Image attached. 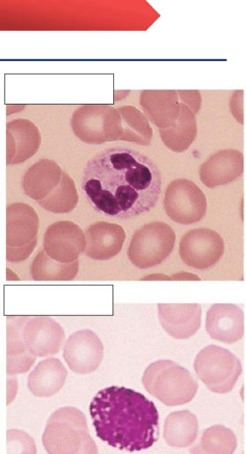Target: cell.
Masks as SVG:
<instances>
[{
    "mask_svg": "<svg viewBox=\"0 0 246 454\" xmlns=\"http://www.w3.org/2000/svg\"><path fill=\"white\" fill-rule=\"evenodd\" d=\"M162 176L144 153L126 146L107 148L89 160L81 189L98 212L129 219L149 212L157 203Z\"/></svg>",
    "mask_w": 246,
    "mask_h": 454,
    "instance_id": "cell-1",
    "label": "cell"
},
{
    "mask_svg": "<svg viewBox=\"0 0 246 454\" xmlns=\"http://www.w3.org/2000/svg\"><path fill=\"white\" fill-rule=\"evenodd\" d=\"M96 436L127 451L151 447L158 438V412L152 401L125 387L101 389L89 404Z\"/></svg>",
    "mask_w": 246,
    "mask_h": 454,
    "instance_id": "cell-2",
    "label": "cell"
},
{
    "mask_svg": "<svg viewBox=\"0 0 246 454\" xmlns=\"http://www.w3.org/2000/svg\"><path fill=\"white\" fill-rule=\"evenodd\" d=\"M42 440L49 454H98L86 417L75 407H62L53 411Z\"/></svg>",
    "mask_w": 246,
    "mask_h": 454,
    "instance_id": "cell-3",
    "label": "cell"
},
{
    "mask_svg": "<svg viewBox=\"0 0 246 454\" xmlns=\"http://www.w3.org/2000/svg\"><path fill=\"white\" fill-rule=\"evenodd\" d=\"M142 383L151 395L167 406L189 403L198 388L189 371L167 359L151 363L143 372Z\"/></svg>",
    "mask_w": 246,
    "mask_h": 454,
    "instance_id": "cell-4",
    "label": "cell"
},
{
    "mask_svg": "<svg viewBox=\"0 0 246 454\" xmlns=\"http://www.w3.org/2000/svg\"><path fill=\"white\" fill-rule=\"evenodd\" d=\"M70 125L74 136L90 145L119 140L122 136L121 116L110 105H82L73 113Z\"/></svg>",
    "mask_w": 246,
    "mask_h": 454,
    "instance_id": "cell-5",
    "label": "cell"
},
{
    "mask_svg": "<svg viewBox=\"0 0 246 454\" xmlns=\"http://www.w3.org/2000/svg\"><path fill=\"white\" fill-rule=\"evenodd\" d=\"M194 369L207 388L218 394L230 392L242 371L239 358L217 345H208L199 351Z\"/></svg>",
    "mask_w": 246,
    "mask_h": 454,
    "instance_id": "cell-6",
    "label": "cell"
},
{
    "mask_svg": "<svg viewBox=\"0 0 246 454\" xmlns=\"http://www.w3.org/2000/svg\"><path fill=\"white\" fill-rule=\"evenodd\" d=\"M175 239V232L170 225L160 221L150 222L132 236L127 257L139 269L154 267L169 256Z\"/></svg>",
    "mask_w": 246,
    "mask_h": 454,
    "instance_id": "cell-7",
    "label": "cell"
},
{
    "mask_svg": "<svg viewBox=\"0 0 246 454\" xmlns=\"http://www.w3.org/2000/svg\"><path fill=\"white\" fill-rule=\"evenodd\" d=\"M39 218L28 204L15 202L6 208V259L19 262L27 259L37 245Z\"/></svg>",
    "mask_w": 246,
    "mask_h": 454,
    "instance_id": "cell-8",
    "label": "cell"
},
{
    "mask_svg": "<svg viewBox=\"0 0 246 454\" xmlns=\"http://www.w3.org/2000/svg\"><path fill=\"white\" fill-rule=\"evenodd\" d=\"M163 206L171 220L188 225L204 216L207 200L203 191L194 182L178 178L166 186Z\"/></svg>",
    "mask_w": 246,
    "mask_h": 454,
    "instance_id": "cell-9",
    "label": "cell"
},
{
    "mask_svg": "<svg viewBox=\"0 0 246 454\" xmlns=\"http://www.w3.org/2000/svg\"><path fill=\"white\" fill-rule=\"evenodd\" d=\"M225 250L222 237L209 228H196L186 232L179 243V254L188 267L206 270L214 266Z\"/></svg>",
    "mask_w": 246,
    "mask_h": 454,
    "instance_id": "cell-10",
    "label": "cell"
},
{
    "mask_svg": "<svg viewBox=\"0 0 246 454\" xmlns=\"http://www.w3.org/2000/svg\"><path fill=\"white\" fill-rule=\"evenodd\" d=\"M43 249L53 260L70 263L78 260L85 252L87 240L83 231L73 222L58 221L46 229Z\"/></svg>",
    "mask_w": 246,
    "mask_h": 454,
    "instance_id": "cell-11",
    "label": "cell"
},
{
    "mask_svg": "<svg viewBox=\"0 0 246 454\" xmlns=\"http://www.w3.org/2000/svg\"><path fill=\"white\" fill-rule=\"evenodd\" d=\"M63 356L69 368L78 374L95 372L104 358V345L91 330H79L65 340Z\"/></svg>",
    "mask_w": 246,
    "mask_h": 454,
    "instance_id": "cell-12",
    "label": "cell"
},
{
    "mask_svg": "<svg viewBox=\"0 0 246 454\" xmlns=\"http://www.w3.org/2000/svg\"><path fill=\"white\" fill-rule=\"evenodd\" d=\"M65 337L62 326L46 316L29 317L23 327L25 343L35 357L58 353Z\"/></svg>",
    "mask_w": 246,
    "mask_h": 454,
    "instance_id": "cell-13",
    "label": "cell"
},
{
    "mask_svg": "<svg viewBox=\"0 0 246 454\" xmlns=\"http://www.w3.org/2000/svg\"><path fill=\"white\" fill-rule=\"evenodd\" d=\"M205 329L212 340L234 343L244 333V312L236 304H212L206 313Z\"/></svg>",
    "mask_w": 246,
    "mask_h": 454,
    "instance_id": "cell-14",
    "label": "cell"
},
{
    "mask_svg": "<svg viewBox=\"0 0 246 454\" xmlns=\"http://www.w3.org/2000/svg\"><path fill=\"white\" fill-rule=\"evenodd\" d=\"M158 313L163 329L177 340L192 337L201 326L202 309L198 303H158Z\"/></svg>",
    "mask_w": 246,
    "mask_h": 454,
    "instance_id": "cell-15",
    "label": "cell"
},
{
    "mask_svg": "<svg viewBox=\"0 0 246 454\" xmlns=\"http://www.w3.org/2000/svg\"><path fill=\"white\" fill-rule=\"evenodd\" d=\"M42 142L39 129L27 119H15L6 124V163L19 164L38 151Z\"/></svg>",
    "mask_w": 246,
    "mask_h": 454,
    "instance_id": "cell-16",
    "label": "cell"
},
{
    "mask_svg": "<svg viewBox=\"0 0 246 454\" xmlns=\"http://www.w3.org/2000/svg\"><path fill=\"white\" fill-rule=\"evenodd\" d=\"M243 172V154L236 149H224L211 154L199 168L201 182L208 188L227 184Z\"/></svg>",
    "mask_w": 246,
    "mask_h": 454,
    "instance_id": "cell-17",
    "label": "cell"
},
{
    "mask_svg": "<svg viewBox=\"0 0 246 454\" xmlns=\"http://www.w3.org/2000/svg\"><path fill=\"white\" fill-rule=\"evenodd\" d=\"M85 254L98 261L110 260L122 249L126 233L124 229L109 222L100 221L89 225L85 232Z\"/></svg>",
    "mask_w": 246,
    "mask_h": 454,
    "instance_id": "cell-18",
    "label": "cell"
},
{
    "mask_svg": "<svg viewBox=\"0 0 246 454\" xmlns=\"http://www.w3.org/2000/svg\"><path fill=\"white\" fill-rule=\"evenodd\" d=\"M139 103L147 119L158 129L173 125L181 113L178 93L173 90H142Z\"/></svg>",
    "mask_w": 246,
    "mask_h": 454,
    "instance_id": "cell-19",
    "label": "cell"
},
{
    "mask_svg": "<svg viewBox=\"0 0 246 454\" xmlns=\"http://www.w3.org/2000/svg\"><path fill=\"white\" fill-rule=\"evenodd\" d=\"M28 317V316L6 317V372L8 375L27 372L35 361V356L29 352L23 338V327Z\"/></svg>",
    "mask_w": 246,
    "mask_h": 454,
    "instance_id": "cell-20",
    "label": "cell"
},
{
    "mask_svg": "<svg viewBox=\"0 0 246 454\" xmlns=\"http://www.w3.org/2000/svg\"><path fill=\"white\" fill-rule=\"evenodd\" d=\"M63 171L50 159H41L24 174L22 187L25 194L37 202L44 200L60 183Z\"/></svg>",
    "mask_w": 246,
    "mask_h": 454,
    "instance_id": "cell-21",
    "label": "cell"
},
{
    "mask_svg": "<svg viewBox=\"0 0 246 454\" xmlns=\"http://www.w3.org/2000/svg\"><path fill=\"white\" fill-rule=\"evenodd\" d=\"M66 376L67 370L59 359L45 358L29 373L27 387L36 397H50L63 387Z\"/></svg>",
    "mask_w": 246,
    "mask_h": 454,
    "instance_id": "cell-22",
    "label": "cell"
},
{
    "mask_svg": "<svg viewBox=\"0 0 246 454\" xmlns=\"http://www.w3.org/2000/svg\"><path fill=\"white\" fill-rule=\"evenodd\" d=\"M197 434V418L188 410L173 411L165 419L163 437L173 448L189 447L196 441Z\"/></svg>",
    "mask_w": 246,
    "mask_h": 454,
    "instance_id": "cell-23",
    "label": "cell"
},
{
    "mask_svg": "<svg viewBox=\"0 0 246 454\" xmlns=\"http://www.w3.org/2000/svg\"><path fill=\"white\" fill-rule=\"evenodd\" d=\"M158 133L163 144L169 150L182 153L191 145L196 137V114L181 103V113L175 123L165 129H158Z\"/></svg>",
    "mask_w": 246,
    "mask_h": 454,
    "instance_id": "cell-24",
    "label": "cell"
},
{
    "mask_svg": "<svg viewBox=\"0 0 246 454\" xmlns=\"http://www.w3.org/2000/svg\"><path fill=\"white\" fill-rule=\"evenodd\" d=\"M79 270V261L62 263L51 259L41 250L33 260L30 274L35 281H68L73 280Z\"/></svg>",
    "mask_w": 246,
    "mask_h": 454,
    "instance_id": "cell-25",
    "label": "cell"
},
{
    "mask_svg": "<svg viewBox=\"0 0 246 454\" xmlns=\"http://www.w3.org/2000/svg\"><path fill=\"white\" fill-rule=\"evenodd\" d=\"M237 447L234 433L223 425L204 429L200 442L192 446L190 454H234Z\"/></svg>",
    "mask_w": 246,
    "mask_h": 454,
    "instance_id": "cell-26",
    "label": "cell"
},
{
    "mask_svg": "<svg viewBox=\"0 0 246 454\" xmlns=\"http://www.w3.org/2000/svg\"><path fill=\"white\" fill-rule=\"evenodd\" d=\"M117 109L122 121V136L119 140L149 145L153 131L145 114L133 106H123Z\"/></svg>",
    "mask_w": 246,
    "mask_h": 454,
    "instance_id": "cell-27",
    "label": "cell"
},
{
    "mask_svg": "<svg viewBox=\"0 0 246 454\" xmlns=\"http://www.w3.org/2000/svg\"><path fill=\"white\" fill-rule=\"evenodd\" d=\"M79 195L73 178L65 171L58 185L38 204L45 210L55 214L72 212L77 206Z\"/></svg>",
    "mask_w": 246,
    "mask_h": 454,
    "instance_id": "cell-28",
    "label": "cell"
},
{
    "mask_svg": "<svg viewBox=\"0 0 246 454\" xmlns=\"http://www.w3.org/2000/svg\"><path fill=\"white\" fill-rule=\"evenodd\" d=\"M6 454H36L34 438L19 429H9L6 433Z\"/></svg>",
    "mask_w": 246,
    "mask_h": 454,
    "instance_id": "cell-29",
    "label": "cell"
},
{
    "mask_svg": "<svg viewBox=\"0 0 246 454\" xmlns=\"http://www.w3.org/2000/svg\"><path fill=\"white\" fill-rule=\"evenodd\" d=\"M180 102L188 106L195 114L201 107L202 97L199 90H177Z\"/></svg>",
    "mask_w": 246,
    "mask_h": 454,
    "instance_id": "cell-30",
    "label": "cell"
},
{
    "mask_svg": "<svg viewBox=\"0 0 246 454\" xmlns=\"http://www.w3.org/2000/svg\"><path fill=\"white\" fill-rule=\"evenodd\" d=\"M242 90H236L233 94L230 100V110L234 117L236 119L238 122L241 124L243 123V114H242V97L243 93L241 95Z\"/></svg>",
    "mask_w": 246,
    "mask_h": 454,
    "instance_id": "cell-31",
    "label": "cell"
},
{
    "mask_svg": "<svg viewBox=\"0 0 246 454\" xmlns=\"http://www.w3.org/2000/svg\"><path fill=\"white\" fill-rule=\"evenodd\" d=\"M17 380L15 377L11 378L10 375H8L7 378V404H10L11 402L14 399L15 395L17 393Z\"/></svg>",
    "mask_w": 246,
    "mask_h": 454,
    "instance_id": "cell-32",
    "label": "cell"
},
{
    "mask_svg": "<svg viewBox=\"0 0 246 454\" xmlns=\"http://www.w3.org/2000/svg\"><path fill=\"white\" fill-rule=\"evenodd\" d=\"M171 279H176V280H200V278H198L196 275L188 273V272H179L177 274H173L172 277H170Z\"/></svg>",
    "mask_w": 246,
    "mask_h": 454,
    "instance_id": "cell-33",
    "label": "cell"
},
{
    "mask_svg": "<svg viewBox=\"0 0 246 454\" xmlns=\"http://www.w3.org/2000/svg\"><path fill=\"white\" fill-rule=\"evenodd\" d=\"M150 279V278H154V279H171L170 277H167V276H165V275H151V276H149V277H146L144 278L143 279Z\"/></svg>",
    "mask_w": 246,
    "mask_h": 454,
    "instance_id": "cell-34",
    "label": "cell"
},
{
    "mask_svg": "<svg viewBox=\"0 0 246 454\" xmlns=\"http://www.w3.org/2000/svg\"><path fill=\"white\" fill-rule=\"evenodd\" d=\"M242 454H243V452H242Z\"/></svg>",
    "mask_w": 246,
    "mask_h": 454,
    "instance_id": "cell-35",
    "label": "cell"
}]
</instances>
